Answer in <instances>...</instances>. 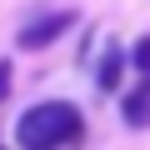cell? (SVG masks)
<instances>
[{"label":"cell","instance_id":"1","mask_svg":"<svg viewBox=\"0 0 150 150\" xmlns=\"http://www.w3.org/2000/svg\"><path fill=\"white\" fill-rule=\"evenodd\" d=\"M85 140V115L70 100H40L15 120V145L20 150H70Z\"/></svg>","mask_w":150,"mask_h":150},{"label":"cell","instance_id":"2","mask_svg":"<svg viewBox=\"0 0 150 150\" xmlns=\"http://www.w3.org/2000/svg\"><path fill=\"white\" fill-rule=\"evenodd\" d=\"M80 25V15L75 10H50V15H35L30 25H20V35H15V45L20 50H50L65 30H75Z\"/></svg>","mask_w":150,"mask_h":150},{"label":"cell","instance_id":"3","mask_svg":"<svg viewBox=\"0 0 150 150\" xmlns=\"http://www.w3.org/2000/svg\"><path fill=\"white\" fill-rule=\"evenodd\" d=\"M125 65H130V50L110 40V45L100 50V65H95V90H100V95H115V90H120V80H125Z\"/></svg>","mask_w":150,"mask_h":150},{"label":"cell","instance_id":"4","mask_svg":"<svg viewBox=\"0 0 150 150\" xmlns=\"http://www.w3.org/2000/svg\"><path fill=\"white\" fill-rule=\"evenodd\" d=\"M120 115H125L130 130H145L150 125V75H140V85L130 95H120Z\"/></svg>","mask_w":150,"mask_h":150},{"label":"cell","instance_id":"5","mask_svg":"<svg viewBox=\"0 0 150 150\" xmlns=\"http://www.w3.org/2000/svg\"><path fill=\"white\" fill-rule=\"evenodd\" d=\"M130 65H135L140 75H150V35H140V40L130 45Z\"/></svg>","mask_w":150,"mask_h":150},{"label":"cell","instance_id":"6","mask_svg":"<svg viewBox=\"0 0 150 150\" xmlns=\"http://www.w3.org/2000/svg\"><path fill=\"white\" fill-rule=\"evenodd\" d=\"M10 80H15V65L0 60V105H5V95H10Z\"/></svg>","mask_w":150,"mask_h":150},{"label":"cell","instance_id":"7","mask_svg":"<svg viewBox=\"0 0 150 150\" xmlns=\"http://www.w3.org/2000/svg\"><path fill=\"white\" fill-rule=\"evenodd\" d=\"M0 150H10V145H0Z\"/></svg>","mask_w":150,"mask_h":150}]
</instances>
